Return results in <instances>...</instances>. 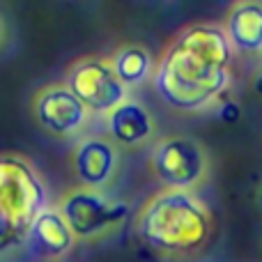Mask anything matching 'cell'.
Returning <instances> with one entry per match:
<instances>
[{
  "label": "cell",
  "mask_w": 262,
  "mask_h": 262,
  "mask_svg": "<svg viewBox=\"0 0 262 262\" xmlns=\"http://www.w3.org/2000/svg\"><path fill=\"white\" fill-rule=\"evenodd\" d=\"M258 92L262 95V76H260V81H258Z\"/></svg>",
  "instance_id": "5bb4252c"
},
{
  "label": "cell",
  "mask_w": 262,
  "mask_h": 262,
  "mask_svg": "<svg viewBox=\"0 0 262 262\" xmlns=\"http://www.w3.org/2000/svg\"><path fill=\"white\" fill-rule=\"evenodd\" d=\"M138 235L145 244L161 253H195L212 235L209 205L193 191L168 189L154 195L138 214Z\"/></svg>",
  "instance_id": "7a4b0ae2"
},
{
  "label": "cell",
  "mask_w": 262,
  "mask_h": 262,
  "mask_svg": "<svg viewBox=\"0 0 262 262\" xmlns=\"http://www.w3.org/2000/svg\"><path fill=\"white\" fill-rule=\"evenodd\" d=\"M3 37H5V23H3V18H0V41H3Z\"/></svg>",
  "instance_id": "4fadbf2b"
},
{
  "label": "cell",
  "mask_w": 262,
  "mask_h": 262,
  "mask_svg": "<svg viewBox=\"0 0 262 262\" xmlns=\"http://www.w3.org/2000/svg\"><path fill=\"white\" fill-rule=\"evenodd\" d=\"M111 64H113L115 74H118L120 83L124 88L143 83L149 76V72H152V58H149V53L143 46H127V49H122Z\"/></svg>",
  "instance_id": "7c38bea8"
},
{
  "label": "cell",
  "mask_w": 262,
  "mask_h": 262,
  "mask_svg": "<svg viewBox=\"0 0 262 262\" xmlns=\"http://www.w3.org/2000/svg\"><path fill=\"white\" fill-rule=\"evenodd\" d=\"M232 46L223 28L195 23L177 32L154 72V85L166 104L198 111L228 85Z\"/></svg>",
  "instance_id": "6da1fadb"
},
{
  "label": "cell",
  "mask_w": 262,
  "mask_h": 262,
  "mask_svg": "<svg viewBox=\"0 0 262 262\" xmlns=\"http://www.w3.org/2000/svg\"><path fill=\"white\" fill-rule=\"evenodd\" d=\"M76 237L72 235L69 226L60 212L55 209H44L39 216L32 221L30 230H28V244L32 246L37 255H46V258H60L74 246Z\"/></svg>",
  "instance_id": "9c48e42d"
},
{
  "label": "cell",
  "mask_w": 262,
  "mask_h": 262,
  "mask_svg": "<svg viewBox=\"0 0 262 262\" xmlns=\"http://www.w3.org/2000/svg\"><path fill=\"white\" fill-rule=\"evenodd\" d=\"M46 209V189L21 157H0V251L26 244L32 221Z\"/></svg>",
  "instance_id": "3957f363"
},
{
  "label": "cell",
  "mask_w": 262,
  "mask_h": 262,
  "mask_svg": "<svg viewBox=\"0 0 262 262\" xmlns=\"http://www.w3.org/2000/svg\"><path fill=\"white\" fill-rule=\"evenodd\" d=\"M108 131L120 145H140L152 136L154 122L143 104L124 101L108 113Z\"/></svg>",
  "instance_id": "8fae6325"
},
{
  "label": "cell",
  "mask_w": 262,
  "mask_h": 262,
  "mask_svg": "<svg viewBox=\"0 0 262 262\" xmlns=\"http://www.w3.org/2000/svg\"><path fill=\"white\" fill-rule=\"evenodd\" d=\"M258 203H260V209H262V189H260V195H258Z\"/></svg>",
  "instance_id": "9a60e30c"
},
{
  "label": "cell",
  "mask_w": 262,
  "mask_h": 262,
  "mask_svg": "<svg viewBox=\"0 0 262 262\" xmlns=\"http://www.w3.org/2000/svg\"><path fill=\"white\" fill-rule=\"evenodd\" d=\"M35 115L44 129L55 136H69L83 127L88 111L67 88L51 85L35 99Z\"/></svg>",
  "instance_id": "52a82bcc"
},
{
  "label": "cell",
  "mask_w": 262,
  "mask_h": 262,
  "mask_svg": "<svg viewBox=\"0 0 262 262\" xmlns=\"http://www.w3.org/2000/svg\"><path fill=\"white\" fill-rule=\"evenodd\" d=\"M118 166L115 147L104 138H88L74 152V168L85 189H99L113 177Z\"/></svg>",
  "instance_id": "ba28073f"
},
{
  "label": "cell",
  "mask_w": 262,
  "mask_h": 262,
  "mask_svg": "<svg viewBox=\"0 0 262 262\" xmlns=\"http://www.w3.org/2000/svg\"><path fill=\"white\" fill-rule=\"evenodd\" d=\"M152 163L157 177L175 191H191L207 172V154L186 136H170L154 145Z\"/></svg>",
  "instance_id": "8992f818"
},
{
  "label": "cell",
  "mask_w": 262,
  "mask_h": 262,
  "mask_svg": "<svg viewBox=\"0 0 262 262\" xmlns=\"http://www.w3.org/2000/svg\"><path fill=\"white\" fill-rule=\"evenodd\" d=\"M60 216L74 237L92 239L111 228H118L129 216V207L122 200L104 195L99 189H76L64 195Z\"/></svg>",
  "instance_id": "277c9868"
},
{
  "label": "cell",
  "mask_w": 262,
  "mask_h": 262,
  "mask_svg": "<svg viewBox=\"0 0 262 262\" xmlns=\"http://www.w3.org/2000/svg\"><path fill=\"white\" fill-rule=\"evenodd\" d=\"M67 90L85 106V111L111 113L127 101V88L120 83L113 64L99 58L76 62L67 74Z\"/></svg>",
  "instance_id": "5b68a950"
},
{
  "label": "cell",
  "mask_w": 262,
  "mask_h": 262,
  "mask_svg": "<svg viewBox=\"0 0 262 262\" xmlns=\"http://www.w3.org/2000/svg\"><path fill=\"white\" fill-rule=\"evenodd\" d=\"M226 37L232 49L244 53L262 51V5L239 3L230 9L226 21Z\"/></svg>",
  "instance_id": "30bf717a"
}]
</instances>
